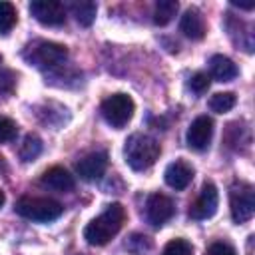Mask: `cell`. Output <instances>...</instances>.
I'll return each instance as SVG.
<instances>
[{
  "instance_id": "obj_3",
  "label": "cell",
  "mask_w": 255,
  "mask_h": 255,
  "mask_svg": "<svg viewBox=\"0 0 255 255\" xmlns=\"http://www.w3.org/2000/svg\"><path fill=\"white\" fill-rule=\"evenodd\" d=\"M24 58L36 66L38 70H58L66 60H68V48L56 42H46V40H38L34 44H30L24 52Z\"/></svg>"
},
{
  "instance_id": "obj_25",
  "label": "cell",
  "mask_w": 255,
  "mask_h": 255,
  "mask_svg": "<svg viewBox=\"0 0 255 255\" xmlns=\"http://www.w3.org/2000/svg\"><path fill=\"white\" fill-rule=\"evenodd\" d=\"M205 255H237V251L225 241H215V243H211L207 247Z\"/></svg>"
},
{
  "instance_id": "obj_8",
  "label": "cell",
  "mask_w": 255,
  "mask_h": 255,
  "mask_svg": "<svg viewBox=\"0 0 255 255\" xmlns=\"http://www.w3.org/2000/svg\"><path fill=\"white\" fill-rule=\"evenodd\" d=\"M30 12L44 26H62L66 22V8L58 0H34Z\"/></svg>"
},
{
  "instance_id": "obj_21",
  "label": "cell",
  "mask_w": 255,
  "mask_h": 255,
  "mask_svg": "<svg viewBox=\"0 0 255 255\" xmlns=\"http://www.w3.org/2000/svg\"><path fill=\"white\" fill-rule=\"evenodd\" d=\"M161 255H193V247L189 241L185 239H171L165 247H163V253Z\"/></svg>"
},
{
  "instance_id": "obj_22",
  "label": "cell",
  "mask_w": 255,
  "mask_h": 255,
  "mask_svg": "<svg viewBox=\"0 0 255 255\" xmlns=\"http://www.w3.org/2000/svg\"><path fill=\"white\" fill-rule=\"evenodd\" d=\"M18 133V126L14 120L6 118V116H0V143L4 141H12Z\"/></svg>"
},
{
  "instance_id": "obj_28",
  "label": "cell",
  "mask_w": 255,
  "mask_h": 255,
  "mask_svg": "<svg viewBox=\"0 0 255 255\" xmlns=\"http://www.w3.org/2000/svg\"><path fill=\"white\" fill-rule=\"evenodd\" d=\"M76 255H86V253H76Z\"/></svg>"
},
{
  "instance_id": "obj_29",
  "label": "cell",
  "mask_w": 255,
  "mask_h": 255,
  "mask_svg": "<svg viewBox=\"0 0 255 255\" xmlns=\"http://www.w3.org/2000/svg\"><path fill=\"white\" fill-rule=\"evenodd\" d=\"M0 64H2V56H0Z\"/></svg>"
},
{
  "instance_id": "obj_26",
  "label": "cell",
  "mask_w": 255,
  "mask_h": 255,
  "mask_svg": "<svg viewBox=\"0 0 255 255\" xmlns=\"http://www.w3.org/2000/svg\"><path fill=\"white\" fill-rule=\"evenodd\" d=\"M12 84H14V74H12V72H4V74H0V88L10 90Z\"/></svg>"
},
{
  "instance_id": "obj_2",
  "label": "cell",
  "mask_w": 255,
  "mask_h": 255,
  "mask_svg": "<svg viewBox=\"0 0 255 255\" xmlns=\"http://www.w3.org/2000/svg\"><path fill=\"white\" fill-rule=\"evenodd\" d=\"M159 153H161V145L151 135H145V133L129 135L124 145L126 163L135 171H143V169L151 167L157 161Z\"/></svg>"
},
{
  "instance_id": "obj_12",
  "label": "cell",
  "mask_w": 255,
  "mask_h": 255,
  "mask_svg": "<svg viewBox=\"0 0 255 255\" xmlns=\"http://www.w3.org/2000/svg\"><path fill=\"white\" fill-rule=\"evenodd\" d=\"M193 173H195V169H193L187 161L175 159V161H171V163L165 167L163 177H165V183H167L171 189L181 191V189H185V187L191 183Z\"/></svg>"
},
{
  "instance_id": "obj_10",
  "label": "cell",
  "mask_w": 255,
  "mask_h": 255,
  "mask_svg": "<svg viewBox=\"0 0 255 255\" xmlns=\"http://www.w3.org/2000/svg\"><path fill=\"white\" fill-rule=\"evenodd\" d=\"M213 137V120L209 116H199L191 122L185 133V141L191 149L203 151L209 147V141Z\"/></svg>"
},
{
  "instance_id": "obj_1",
  "label": "cell",
  "mask_w": 255,
  "mask_h": 255,
  "mask_svg": "<svg viewBox=\"0 0 255 255\" xmlns=\"http://www.w3.org/2000/svg\"><path fill=\"white\" fill-rule=\"evenodd\" d=\"M126 221V209L122 203H110L102 215L92 219L84 229V239L90 245H106L112 237H116Z\"/></svg>"
},
{
  "instance_id": "obj_17",
  "label": "cell",
  "mask_w": 255,
  "mask_h": 255,
  "mask_svg": "<svg viewBox=\"0 0 255 255\" xmlns=\"http://www.w3.org/2000/svg\"><path fill=\"white\" fill-rule=\"evenodd\" d=\"M177 8L179 4L175 0H159L155 4V10H153V22L157 26H165L173 20V16L177 14Z\"/></svg>"
},
{
  "instance_id": "obj_6",
  "label": "cell",
  "mask_w": 255,
  "mask_h": 255,
  "mask_svg": "<svg viewBox=\"0 0 255 255\" xmlns=\"http://www.w3.org/2000/svg\"><path fill=\"white\" fill-rule=\"evenodd\" d=\"M229 205L231 217L235 223H245L255 213V191L253 185L247 181H239L229 191Z\"/></svg>"
},
{
  "instance_id": "obj_4",
  "label": "cell",
  "mask_w": 255,
  "mask_h": 255,
  "mask_svg": "<svg viewBox=\"0 0 255 255\" xmlns=\"http://www.w3.org/2000/svg\"><path fill=\"white\" fill-rule=\"evenodd\" d=\"M16 213L32 221L48 223L58 219L64 213V207L50 197H20L16 203Z\"/></svg>"
},
{
  "instance_id": "obj_18",
  "label": "cell",
  "mask_w": 255,
  "mask_h": 255,
  "mask_svg": "<svg viewBox=\"0 0 255 255\" xmlns=\"http://www.w3.org/2000/svg\"><path fill=\"white\" fill-rule=\"evenodd\" d=\"M42 153V139L36 133H28L20 145V159L22 161H34Z\"/></svg>"
},
{
  "instance_id": "obj_16",
  "label": "cell",
  "mask_w": 255,
  "mask_h": 255,
  "mask_svg": "<svg viewBox=\"0 0 255 255\" xmlns=\"http://www.w3.org/2000/svg\"><path fill=\"white\" fill-rule=\"evenodd\" d=\"M70 8H72V14L76 16V22L80 26H90L96 20L98 6L90 0H76V2L70 4Z\"/></svg>"
},
{
  "instance_id": "obj_24",
  "label": "cell",
  "mask_w": 255,
  "mask_h": 255,
  "mask_svg": "<svg viewBox=\"0 0 255 255\" xmlns=\"http://www.w3.org/2000/svg\"><path fill=\"white\" fill-rule=\"evenodd\" d=\"M209 84H211V78H209L207 74H203V72H195V74L189 78V88H191L195 94L207 92Z\"/></svg>"
},
{
  "instance_id": "obj_7",
  "label": "cell",
  "mask_w": 255,
  "mask_h": 255,
  "mask_svg": "<svg viewBox=\"0 0 255 255\" xmlns=\"http://www.w3.org/2000/svg\"><path fill=\"white\" fill-rule=\"evenodd\" d=\"M217 203H219V193L217 187L211 181H205L201 185L199 195L195 197V201L189 205V217L191 219H209L215 215L217 211Z\"/></svg>"
},
{
  "instance_id": "obj_5",
  "label": "cell",
  "mask_w": 255,
  "mask_h": 255,
  "mask_svg": "<svg viewBox=\"0 0 255 255\" xmlns=\"http://www.w3.org/2000/svg\"><path fill=\"white\" fill-rule=\"evenodd\" d=\"M133 112H135V104H133L131 96L124 94V92L112 94L110 98H106L102 102V116H104V120L112 128H118V129L124 128L133 118Z\"/></svg>"
},
{
  "instance_id": "obj_9",
  "label": "cell",
  "mask_w": 255,
  "mask_h": 255,
  "mask_svg": "<svg viewBox=\"0 0 255 255\" xmlns=\"http://www.w3.org/2000/svg\"><path fill=\"white\" fill-rule=\"evenodd\" d=\"M175 213L173 201L163 193H151L145 201V219L153 227H161L165 221H169Z\"/></svg>"
},
{
  "instance_id": "obj_15",
  "label": "cell",
  "mask_w": 255,
  "mask_h": 255,
  "mask_svg": "<svg viewBox=\"0 0 255 255\" xmlns=\"http://www.w3.org/2000/svg\"><path fill=\"white\" fill-rule=\"evenodd\" d=\"M209 74H211L209 78H213L217 82H231L239 74V70L233 64V60H229L223 54H215L209 60Z\"/></svg>"
},
{
  "instance_id": "obj_11",
  "label": "cell",
  "mask_w": 255,
  "mask_h": 255,
  "mask_svg": "<svg viewBox=\"0 0 255 255\" xmlns=\"http://www.w3.org/2000/svg\"><path fill=\"white\" fill-rule=\"evenodd\" d=\"M108 169V153L106 151H94L88 153L86 157H82L76 163V173L84 179V181H94L100 179Z\"/></svg>"
},
{
  "instance_id": "obj_27",
  "label": "cell",
  "mask_w": 255,
  "mask_h": 255,
  "mask_svg": "<svg viewBox=\"0 0 255 255\" xmlns=\"http://www.w3.org/2000/svg\"><path fill=\"white\" fill-rule=\"evenodd\" d=\"M4 201H6V195H4V191H2V189H0V207H2V205H4Z\"/></svg>"
},
{
  "instance_id": "obj_13",
  "label": "cell",
  "mask_w": 255,
  "mask_h": 255,
  "mask_svg": "<svg viewBox=\"0 0 255 255\" xmlns=\"http://www.w3.org/2000/svg\"><path fill=\"white\" fill-rule=\"evenodd\" d=\"M40 183L48 189H54V191H60V193H66V191H72L76 181H74V175H70L68 169L60 167V165H54L50 169H46L40 177Z\"/></svg>"
},
{
  "instance_id": "obj_23",
  "label": "cell",
  "mask_w": 255,
  "mask_h": 255,
  "mask_svg": "<svg viewBox=\"0 0 255 255\" xmlns=\"http://www.w3.org/2000/svg\"><path fill=\"white\" fill-rule=\"evenodd\" d=\"M128 249L131 251V253H135V255H143L145 251H149L151 249V241L145 237V235H131L129 239H128Z\"/></svg>"
},
{
  "instance_id": "obj_20",
  "label": "cell",
  "mask_w": 255,
  "mask_h": 255,
  "mask_svg": "<svg viewBox=\"0 0 255 255\" xmlns=\"http://www.w3.org/2000/svg\"><path fill=\"white\" fill-rule=\"evenodd\" d=\"M235 102H237V98H235L233 92H217V94L211 96L209 108L213 112H217V114H225L235 106Z\"/></svg>"
},
{
  "instance_id": "obj_14",
  "label": "cell",
  "mask_w": 255,
  "mask_h": 255,
  "mask_svg": "<svg viewBox=\"0 0 255 255\" xmlns=\"http://www.w3.org/2000/svg\"><path fill=\"white\" fill-rule=\"evenodd\" d=\"M179 30L183 32V36H187L191 40H201L207 32V26H205V20H203L201 12L197 8L185 10V14L179 20Z\"/></svg>"
},
{
  "instance_id": "obj_19",
  "label": "cell",
  "mask_w": 255,
  "mask_h": 255,
  "mask_svg": "<svg viewBox=\"0 0 255 255\" xmlns=\"http://www.w3.org/2000/svg\"><path fill=\"white\" fill-rule=\"evenodd\" d=\"M18 22V12L14 8V4L10 2H0V34L8 36L12 32V28Z\"/></svg>"
}]
</instances>
